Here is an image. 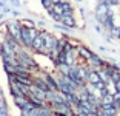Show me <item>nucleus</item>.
I'll use <instances>...</instances> for the list:
<instances>
[{"instance_id": "1", "label": "nucleus", "mask_w": 120, "mask_h": 116, "mask_svg": "<svg viewBox=\"0 0 120 116\" xmlns=\"http://www.w3.org/2000/svg\"><path fill=\"white\" fill-rule=\"evenodd\" d=\"M39 29L35 28H28V26H23L22 29V45L25 46V48H31L32 46V42H34V39L39 36Z\"/></svg>"}, {"instance_id": "2", "label": "nucleus", "mask_w": 120, "mask_h": 116, "mask_svg": "<svg viewBox=\"0 0 120 116\" xmlns=\"http://www.w3.org/2000/svg\"><path fill=\"white\" fill-rule=\"evenodd\" d=\"M17 60H19V65H22V67L28 68V70H31V71H32V70H37V68H39L37 62H35V60L32 59V57L29 56L28 53H26V50H25V48L17 53Z\"/></svg>"}, {"instance_id": "3", "label": "nucleus", "mask_w": 120, "mask_h": 116, "mask_svg": "<svg viewBox=\"0 0 120 116\" xmlns=\"http://www.w3.org/2000/svg\"><path fill=\"white\" fill-rule=\"evenodd\" d=\"M22 29H23V25L22 22H17V20H12V22H8L6 23V33L9 36L19 40L22 43Z\"/></svg>"}, {"instance_id": "4", "label": "nucleus", "mask_w": 120, "mask_h": 116, "mask_svg": "<svg viewBox=\"0 0 120 116\" xmlns=\"http://www.w3.org/2000/svg\"><path fill=\"white\" fill-rule=\"evenodd\" d=\"M42 33H43V37H45V50H43V54L49 56L54 50H57L59 39L54 37L52 34H49V33H46V31H42Z\"/></svg>"}, {"instance_id": "5", "label": "nucleus", "mask_w": 120, "mask_h": 116, "mask_svg": "<svg viewBox=\"0 0 120 116\" xmlns=\"http://www.w3.org/2000/svg\"><path fill=\"white\" fill-rule=\"evenodd\" d=\"M31 50L34 51V53H43V50H45V37H43V33L42 31H40L39 36L34 39Z\"/></svg>"}, {"instance_id": "6", "label": "nucleus", "mask_w": 120, "mask_h": 116, "mask_svg": "<svg viewBox=\"0 0 120 116\" xmlns=\"http://www.w3.org/2000/svg\"><path fill=\"white\" fill-rule=\"evenodd\" d=\"M29 102V96H14V104L17 105V108H25L26 104Z\"/></svg>"}, {"instance_id": "7", "label": "nucleus", "mask_w": 120, "mask_h": 116, "mask_svg": "<svg viewBox=\"0 0 120 116\" xmlns=\"http://www.w3.org/2000/svg\"><path fill=\"white\" fill-rule=\"evenodd\" d=\"M60 22L63 25H66V26H69V28H75V20H74V17H72V14L62 16V17H60Z\"/></svg>"}, {"instance_id": "8", "label": "nucleus", "mask_w": 120, "mask_h": 116, "mask_svg": "<svg viewBox=\"0 0 120 116\" xmlns=\"http://www.w3.org/2000/svg\"><path fill=\"white\" fill-rule=\"evenodd\" d=\"M88 82L91 85H97L102 82V77H100L99 71H89V76H88Z\"/></svg>"}, {"instance_id": "9", "label": "nucleus", "mask_w": 120, "mask_h": 116, "mask_svg": "<svg viewBox=\"0 0 120 116\" xmlns=\"http://www.w3.org/2000/svg\"><path fill=\"white\" fill-rule=\"evenodd\" d=\"M34 84L37 85V87H40L42 90H45V91H49L51 90V87L48 85V82H46L45 77H43V79L42 77H34Z\"/></svg>"}, {"instance_id": "10", "label": "nucleus", "mask_w": 120, "mask_h": 116, "mask_svg": "<svg viewBox=\"0 0 120 116\" xmlns=\"http://www.w3.org/2000/svg\"><path fill=\"white\" fill-rule=\"evenodd\" d=\"M3 68H5V71H6L8 76H14V74H17L19 65H12V63H3Z\"/></svg>"}, {"instance_id": "11", "label": "nucleus", "mask_w": 120, "mask_h": 116, "mask_svg": "<svg viewBox=\"0 0 120 116\" xmlns=\"http://www.w3.org/2000/svg\"><path fill=\"white\" fill-rule=\"evenodd\" d=\"M45 79H46V82H48V85L51 87V90H59V81H56L51 74H46Z\"/></svg>"}, {"instance_id": "12", "label": "nucleus", "mask_w": 120, "mask_h": 116, "mask_svg": "<svg viewBox=\"0 0 120 116\" xmlns=\"http://www.w3.org/2000/svg\"><path fill=\"white\" fill-rule=\"evenodd\" d=\"M79 54H80L83 59H86L88 62H89V59L92 57V53L89 51V50H86L85 46H79Z\"/></svg>"}, {"instance_id": "13", "label": "nucleus", "mask_w": 120, "mask_h": 116, "mask_svg": "<svg viewBox=\"0 0 120 116\" xmlns=\"http://www.w3.org/2000/svg\"><path fill=\"white\" fill-rule=\"evenodd\" d=\"M22 25H23V26H28V28H34L35 22L31 20V19H23V20H22Z\"/></svg>"}, {"instance_id": "14", "label": "nucleus", "mask_w": 120, "mask_h": 116, "mask_svg": "<svg viewBox=\"0 0 120 116\" xmlns=\"http://www.w3.org/2000/svg\"><path fill=\"white\" fill-rule=\"evenodd\" d=\"M0 115H2V116H8V107H6L5 102L0 105Z\"/></svg>"}, {"instance_id": "15", "label": "nucleus", "mask_w": 120, "mask_h": 116, "mask_svg": "<svg viewBox=\"0 0 120 116\" xmlns=\"http://www.w3.org/2000/svg\"><path fill=\"white\" fill-rule=\"evenodd\" d=\"M52 3H54L52 0H42V5L46 8V9H49V8L52 6Z\"/></svg>"}, {"instance_id": "16", "label": "nucleus", "mask_w": 120, "mask_h": 116, "mask_svg": "<svg viewBox=\"0 0 120 116\" xmlns=\"http://www.w3.org/2000/svg\"><path fill=\"white\" fill-rule=\"evenodd\" d=\"M9 2H11L12 5H14L15 8H19V6H20V2H19V0H9Z\"/></svg>"}, {"instance_id": "17", "label": "nucleus", "mask_w": 120, "mask_h": 116, "mask_svg": "<svg viewBox=\"0 0 120 116\" xmlns=\"http://www.w3.org/2000/svg\"><path fill=\"white\" fill-rule=\"evenodd\" d=\"M11 14H12V16H15V17H17V16H20V12H19L17 9H12V11H11Z\"/></svg>"}, {"instance_id": "18", "label": "nucleus", "mask_w": 120, "mask_h": 116, "mask_svg": "<svg viewBox=\"0 0 120 116\" xmlns=\"http://www.w3.org/2000/svg\"><path fill=\"white\" fill-rule=\"evenodd\" d=\"M54 3H65V2H68V0H52Z\"/></svg>"}, {"instance_id": "19", "label": "nucleus", "mask_w": 120, "mask_h": 116, "mask_svg": "<svg viewBox=\"0 0 120 116\" xmlns=\"http://www.w3.org/2000/svg\"><path fill=\"white\" fill-rule=\"evenodd\" d=\"M37 25H40V26H43V25H45V20H39V22H37Z\"/></svg>"}, {"instance_id": "20", "label": "nucleus", "mask_w": 120, "mask_h": 116, "mask_svg": "<svg viewBox=\"0 0 120 116\" xmlns=\"http://www.w3.org/2000/svg\"><path fill=\"white\" fill-rule=\"evenodd\" d=\"M77 2H82V0H77Z\"/></svg>"}]
</instances>
